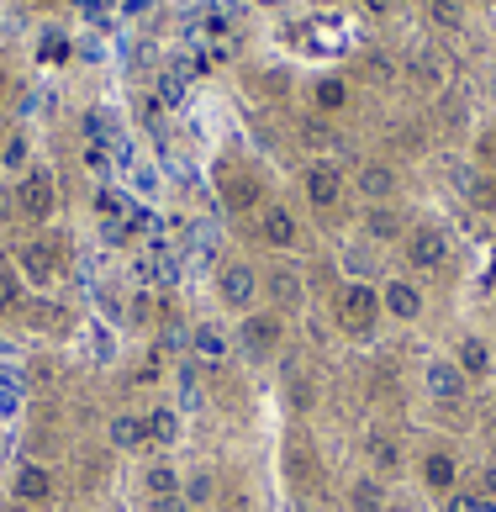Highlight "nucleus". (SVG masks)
<instances>
[{
	"instance_id": "obj_1",
	"label": "nucleus",
	"mask_w": 496,
	"mask_h": 512,
	"mask_svg": "<svg viewBox=\"0 0 496 512\" xmlns=\"http://www.w3.org/2000/svg\"><path fill=\"white\" fill-rule=\"evenodd\" d=\"M333 317H338V328L349 338H375L380 317H386L380 312V286H370V280H349V286L338 291Z\"/></svg>"
},
{
	"instance_id": "obj_2",
	"label": "nucleus",
	"mask_w": 496,
	"mask_h": 512,
	"mask_svg": "<svg viewBox=\"0 0 496 512\" xmlns=\"http://www.w3.org/2000/svg\"><path fill=\"white\" fill-rule=\"evenodd\" d=\"M217 301L227 312H238V317H248L264 301V280H259V270L248 259H227L222 270H217Z\"/></svg>"
},
{
	"instance_id": "obj_3",
	"label": "nucleus",
	"mask_w": 496,
	"mask_h": 512,
	"mask_svg": "<svg viewBox=\"0 0 496 512\" xmlns=\"http://www.w3.org/2000/svg\"><path fill=\"white\" fill-rule=\"evenodd\" d=\"M285 333H291V317H280L275 307H254L248 317H238V349L248 359H270L285 344Z\"/></svg>"
},
{
	"instance_id": "obj_4",
	"label": "nucleus",
	"mask_w": 496,
	"mask_h": 512,
	"mask_svg": "<svg viewBox=\"0 0 496 512\" xmlns=\"http://www.w3.org/2000/svg\"><path fill=\"white\" fill-rule=\"evenodd\" d=\"M402 259H407V270H412V275H438V270L449 264V238H444V227H433V222L407 227Z\"/></svg>"
},
{
	"instance_id": "obj_5",
	"label": "nucleus",
	"mask_w": 496,
	"mask_h": 512,
	"mask_svg": "<svg viewBox=\"0 0 496 512\" xmlns=\"http://www.w3.org/2000/svg\"><path fill=\"white\" fill-rule=\"evenodd\" d=\"M259 280H264V301L280 312V317H296L301 307H307V275L296 270V264H270V270H259Z\"/></svg>"
},
{
	"instance_id": "obj_6",
	"label": "nucleus",
	"mask_w": 496,
	"mask_h": 512,
	"mask_svg": "<svg viewBox=\"0 0 496 512\" xmlns=\"http://www.w3.org/2000/svg\"><path fill=\"white\" fill-rule=\"evenodd\" d=\"M53 206H59V185H53V169L43 164H27V175L16 180V212L32 217V222H48Z\"/></svg>"
},
{
	"instance_id": "obj_7",
	"label": "nucleus",
	"mask_w": 496,
	"mask_h": 512,
	"mask_svg": "<svg viewBox=\"0 0 496 512\" xmlns=\"http://www.w3.org/2000/svg\"><path fill=\"white\" fill-rule=\"evenodd\" d=\"M428 307V296L417 291V280L412 275H391V280H380V312H386L391 322H417Z\"/></svg>"
},
{
	"instance_id": "obj_8",
	"label": "nucleus",
	"mask_w": 496,
	"mask_h": 512,
	"mask_svg": "<svg viewBox=\"0 0 496 512\" xmlns=\"http://www.w3.org/2000/svg\"><path fill=\"white\" fill-rule=\"evenodd\" d=\"M423 391L433 396V402L454 407V402H465L470 381H465V370L454 365V359H428V365H423Z\"/></svg>"
},
{
	"instance_id": "obj_9",
	"label": "nucleus",
	"mask_w": 496,
	"mask_h": 512,
	"mask_svg": "<svg viewBox=\"0 0 496 512\" xmlns=\"http://www.w3.org/2000/svg\"><path fill=\"white\" fill-rule=\"evenodd\" d=\"M307 201L317 206L322 217L338 212V201H343V169H338L333 159H317V164H307Z\"/></svg>"
},
{
	"instance_id": "obj_10",
	"label": "nucleus",
	"mask_w": 496,
	"mask_h": 512,
	"mask_svg": "<svg viewBox=\"0 0 496 512\" xmlns=\"http://www.w3.org/2000/svg\"><path fill=\"white\" fill-rule=\"evenodd\" d=\"M259 243L275 254H291L301 243V222L291 217V206H264L259 212Z\"/></svg>"
},
{
	"instance_id": "obj_11",
	"label": "nucleus",
	"mask_w": 496,
	"mask_h": 512,
	"mask_svg": "<svg viewBox=\"0 0 496 512\" xmlns=\"http://www.w3.org/2000/svg\"><path fill=\"white\" fill-rule=\"evenodd\" d=\"M16 275L27 280V286H53V275H59V259H53V243H43V238H32V243H22L16 249Z\"/></svg>"
},
{
	"instance_id": "obj_12",
	"label": "nucleus",
	"mask_w": 496,
	"mask_h": 512,
	"mask_svg": "<svg viewBox=\"0 0 496 512\" xmlns=\"http://www.w3.org/2000/svg\"><path fill=\"white\" fill-rule=\"evenodd\" d=\"M365 460H370V470H375L380 481H386V476H402V465H407L402 439H396V433H386V428H370V433H365Z\"/></svg>"
},
{
	"instance_id": "obj_13",
	"label": "nucleus",
	"mask_w": 496,
	"mask_h": 512,
	"mask_svg": "<svg viewBox=\"0 0 496 512\" xmlns=\"http://www.w3.org/2000/svg\"><path fill=\"white\" fill-rule=\"evenodd\" d=\"M11 497L22 502V507H43V502H53V470H48V465H37V460H27L22 470H16V481H11Z\"/></svg>"
},
{
	"instance_id": "obj_14",
	"label": "nucleus",
	"mask_w": 496,
	"mask_h": 512,
	"mask_svg": "<svg viewBox=\"0 0 496 512\" xmlns=\"http://www.w3.org/2000/svg\"><path fill=\"white\" fill-rule=\"evenodd\" d=\"M454 191L475 212H496V175L491 169H454Z\"/></svg>"
},
{
	"instance_id": "obj_15",
	"label": "nucleus",
	"mask_w": 496,
	"mask_h": 512,
	"mask_svg": "<svg viewBox=\"0 0 496 512\" xmlns=\"http://www.w3.org/2000/svg\"><path fill=\"white\" fill-rule=\"evenodd\" d=\"M343 502H349V512H386L391 491H386V481H380L375 470H359V476L343 486Z\"/></svg>"
},
{
	"instance_id": "obj_16",
	"label": "nucleus",
	"mask_w": 496,
	"mask_h": 512,
	"mask_svg": "<svg viewBox=\"0 0 496 512\" xmlns=\"http://www.w3.org/2000/svg\"><path fill=\"white\" fill-rule=\"evenodd\" d=\"M354 185H359V196H365L370 206H380V201H391L396 191H402V180H396V169H391V164H380V159H370V164H359V175H354Z\"/></svg>"
},
{
	"instance_id": "obj_17",
	"label": "nucleus",
	"mask_w": 496,
	"mask_h": 512,
	"mask_svg": "<svg viewBox=\"0 0 496 512\" xmlns=\"http://www.w3.org/2000/svg\"><path fill=\"white\" fill-rule=\"evenodd\" d=\"M423 481H428V491L449 497V491L460 486V454L454 449H428L423 454Z\"/></svg>"
},
{
	"instance_id": "obj_18",
	"label": "nucleus",
	"mask_w": 496,
	"mask_h": 512,
	"mask_svg": "<svg viewBox=\"0 0 496 512\" xmlns=\"http://www.w3.org/2000/svg\"><path fill=\"white\" fill-rule=\"evenodd\" d=\"M359 227H365V238H370V243H402V238H407V217L396 212L391 201L370 206V212H365V222H359Z\"/></svg>"
},
{
	"instance_id": "obj_19",
	"label": "nucleus",
	"mask_w": 496,
	"mask_h": 512,
	"mask_svg": "<svg viewBox=\"0 0 496 512\" xmlns=\"http://www.w3.org/2000/svg\"><path fill=\"white\" fill-rule=\"evenodd\" d=\"M449 359L465 370V381H486L491 365H496V359H491V344H486L481 333H465V338H460V349H454Z\"/></svg>"
},
{
	"instance_id": "obj_20",
	"label": "nucleus",
	"mask_w": 496,
	"mask_h": 512,
	"mask_svg": "<svg viewBox=\"0 0 496 512\" xmlns=\"http://www.w3.org/2000/svg\"><path fill=\"white\" fill-rule=\"evenodd\" d=\"M106 439H111V449H143L148 444V428H143V412H117L106 423Z\"/></svg>"
},
{
	"instance_id": "obj_21",
	"label": "nucleus",
	"mask_w": 496,
	"mask_h": 512,
	"mask_svg": "<svg viewBox=\"0 0 496 512\" xmlns=\"http://www.w3.org/2000/svg\"><path fill=\"white\" fill-rule=\"evenodd\" d=\"M407 74H412L423 90H444V85H449V59H444V53H433V48H423V53H412Z\"/></svg>"
},
{
	"instance_id": "obj_22",
	"label": "nucleus",
	"mask_w": 496,
	"mask_h": 512,
	"mask_svg": "<svg viewBox=\"0 0 496 512\" xmlns=\"http://www.w3.org/2000/svg\"><path fill=\"white\" fill-rule=\"evenodd\" d=\"M190 349H196V359H206V365H222V359L233 354V344H227V333L217 322H201V328L190 333Z\"/></svg>"
},
{
	"instance_id": "obj_23",
	"label": "nucleus",
	"mask_w": 496,
	"mask_h": 512,
	"mask_svg": "<svg viewBox=\"0 0 496 512\" xmlns=\"http://www.w3.org/2000/svg\"><path fill=\"white\" fill-rule=\"evenodd\" d=\"M180 470H175V460H154V465H148L143 470V491H148V502H154V497H180Z\"/></svg>"
},
{
	"instance_id": "obj_24",
	"label": "nucleus",
	"mask_w": 496,
	"mask_h": 512,
	"mask_svg": "<svg viewBox=\"0 0 496 512\" xmlns=\"http://www.w3.org/2000/svg\"><path fill=\"white\" fill-rule=\"evenodd\" d=\"M143 428H148V444L169 449V444H175V433H180V412L175 407H148L143 412Z\"/></svg>"
},
{
	"instance_id": "obj_25",
	"label": "nucleus",
	"mask_w": 496,
	"mask_h": 512,
	"mask_svg": "<svg viewBox=\"0 0 496 512\" xmlns=\"http://www.w3.org/2000/svg\"><path fill=\"white\" fill-rule=\"evenodd\" d=\"M285 481L301 486V491H312L317 486V460L301 444H285Z\"/></svg>"
},
{
	"instance_id": "obj_26",
	"label": "nucleus",
	"mask_w": 496,
	"mask_h": 512,
	"mask_svg": "<svg viewBox=\"0 0 496 512\" xmlns=\"http://www.w3.org/2000/svg\"><path fill=\"white\" fill-rule=\"evenodd\" d=\"M180 497H185V507H190V512L212 502V497H217V481H212V470H190V476L180 481Z\"/></svg>"
},
{
	"instance_id": "obj_27",
	"label": "nucleus",
	"mask_w": 496,
	"mask_h": 512,
	"mask_svg": "<svg viewBox=\"0 0 496 512\" xmlns=\"http://www.w3.org/2000/svg\"><path fill=\"white\" fill-rule=\"evenodd\" d=\"M222 196H227V206H248L259 196V185H254V175H238V169H227L222 175Z\"/></svg>"
},
{
	"instance_id": "obj_28",
	"label": "nucleus",
	"mask_w": 496,
	"mask_h": 512,
	"mask_svg": "<svg viewBox=\"0 0 496 512\" xmlns=\"http://www.w3.org/2000/svg\"><path fill=\"white\" fill-rule=\"evenodd\" d=\"M428 16H433V27L460 32L465 27V0H428Z\"/></svg>"
},
{
	"instance_id": "obj_29",
	"label": "nucleus",
	"mask_w": 496,
	"mask_h": 512,
	"mask_svg": "<svg viewBox=\"0 0 496 512\" xmlns=\"http://www.w3.org/2000/svg\"><path fill=\"white\" fill-rule=\"evenodd\" d=\"M22 307V275H16V264H0V317Z\"/></svg>"
},
{
	"instance_id": "obj_30",
	"label": "nucleus",
	"mask_w": 496,
	"mask_h": 512,
	"mask_svg": "<svg viewBox=\"0 0 496 512\" xmlns=\"http://www.w3.org/2000/svg\"><path fill=\"white\" fill-rule=\"evenodd\" d=\"M343 270H349L354 280H370V286H375V254H370V243H354V254H343Z\"/></svg>"
},
{
	"instance_id": "obj_31",
	"label": "nucleus",
	"mask_w": 496,
	"mask_h": 512,
	"mask_svg": "<svg viewBox=\"0 0 496 512\" xmlns=\"http://www.w3.org/2000/svg\"><path fill=\"white\" fill-rule=\"evenodd\" d=\"M343 101H349V85L343 80H317V106L322 111H338Z\"/></svg>"
},
{
	"instance_id": "obj_32",
	"label": "nucleus",
	"mask_w": 496,
	"mask_h": 512,
	"mask_svg": "<svg viewBox=\"0 0 496 512\" xmlns=\"http://www.w3.org/2000/svg\"><path fill=\"white\" fill-rule=\"evenodd\" d=\"M285 402H291L296 412H312V381H307V375H296V381H285Z\"/></svg>"
},
{
	"instance_id": "obj_33",
	"label": "nucleus",
	"mask_w": 496,
	"mask_h": 512,
	"mask_svg": "<svg viewBox=\"0 0 496 512\" xmlns=\"http://www.w3.org/2000/svg\"><path fill=\"white\" fill-rule=\"evenodd\" d=\"M481 507V491H465V486H454L449 497H444V512H475Z\"/></svg>"
},
{
	"instance_id": "obj_34",
	"label": "nucleus",
	"mask_w": 496,
	"mask_h": 512,
	"mask_svg": "<svg viewBox=\"0 0 496 512\" xmlns=\"http://www.w3.org/2000/svg\"><path fill=\"white\" fill-rule=\"evenodd\" d=\"M159 101L164 106H180L185 101V80H180V74H159Z\"/></svg>"
},
{
	"instance_id": "obj_35",
	"label": "nucleus",
	"mask_w": 496,
	"mask_h": 512,
	"mask_svg": "<svg viewBox=\"0 0 496 512\" xmlns=\"http://www.w3.org/2000/svg\"><path fill=\"white\" fill-rule=\"evenodd\" d=\"M301 138H307L312 148H333V143H338V132H333L328 122H307V127H301Z\"/></svg>"
},
{
	"instance_id": "obj_36",
	"label": "nucleus",
	"mask_w": 496,
	"mask_h": 512,
	"mask_svg": "<svg viewBox=\"0 0 496 512\" xmlns=\"http://www.w3.org/2000/svg\"><path fill=\"white\" fill-rule=\"evenodd\" d=\"M0 164H6V169H22V164H27V138H11L6 154H0Z\"/></svg>"
},
{
	"instance_id": "obj_37",
	"label": "nucleus",
	"mask_w": 496,
	"mask_h": 512,
	"mask_svg": "<svg viewBox=\"0 0 496 512\" xmlns=\"http://www.w3.org/2000/svg\"><path fill=\"white\" fill-rule=\"evenodd\" d=\"M101 212H106V217H122V212H127V196H117V191H101Z\"/></svg>"
},
{
	"instance_id": "obj_38",
	"label": "nucleus",
	"mask_w": 496,
	"mask_h": 512,
	"mask_svg": "<svg viewBox=\"0 0 496 512\" xmlns=\"http://www.w3.org/2000/svg\"><path fill=\"white\" fill-rule=\"evenodd\" d=\"M85 132H90V143H106V117H101V111H90V117H85Z\"/></svg>"
},
{
	"instance_id": "obj_39",
	"label": "nucleus",
	"mask_w": 496,
	"mask_h": 512,
	"mask_svg": "<svg viewBox=\"0 0 496 512\" xmlns=\"http://www.w3.org/2000/svg\"><path fill=\"white\" fill-rule=\"evenodd\" d=\"M148 512H190V507H185V497H154Z\"/></svg>"
},
{
	"instance_id": "obj_40",
	"label": "nucleus",
	"mask_w": 496,
	"mask_h": 512,
	"mask_svg": "<svg viewBox=\"0 0 496 512\" xmlns=\"http://www.w3.org/2000/svg\"><path fill=\"white\" fill-rule=\"evenodd\" d=\"M481 497H491V502H496V465H486V470H481Z\"/></svg>"
},
{
	"instance_id": "obj_41",
	"label": "nucleus",
	"mask_w": 496,
	"mask_h": 512,
	"mask_svg": "<svg viewBox=\"0 0 496 512\" xmlns=\"http://www.w3.org/2000/svg\"><path fill=\"white\" fill-rule=\"evenodd\" d=\"M365 11H370V16H391L396 0H365Z\"/></svg>"
},
{
	"instance_id": "obj_42",
	"label": "nucleus",
	"mask_w": 496,
	"mask_h": 512,
	"mask_svg": "<svg viewBox=\"0 0 496 512\" xmlns=\"http://www.w3.org/2000/svg\"><path fill=\"white\" fill-rule=\"evenodd\" d=\"M475 512H496V502H491V497H481V507H475Z\"/></svg>"
},
{
	"instance_id": "obj_43",
	"label": "nucleus",
	"mask_w": 496,
	"mask_h": 512,
	"mask_svg": "<svg viewBox=\"0 0 496 512\" xmlns=\"http://www.w3.org/2000/svg\"><path fill=\"white\" fill-rule=\"evenodd\" d=\"M486 154H491V159H496V132H491V138H486Z\"/></svg>"
},
{
	"instance_id": "obj_44",
	"label": "nucleus",
	"mask_w": 496,
	"mask_h": 512,
	"mask_svg": "<svg viewBox=\"0 0 496 512\" xmlns=\"http://www.w3.org/2000/svg\"><path fill=\"white\" fill-rule=\"evenodd\" d=\"M32 6H53V0H32Z\"/></svg>"
}]
</instances>
